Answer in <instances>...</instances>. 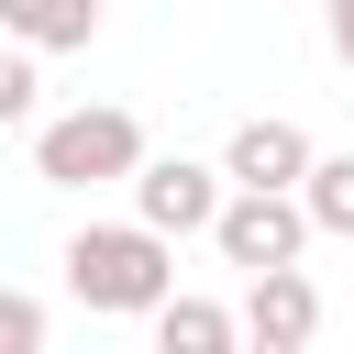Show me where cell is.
<instances>
[{"instance_id":"12","label":"cell","mask_w":354,"mask_h":354,"mask_svg":"<svg viewBox=\"0 0 354 354\" xmlns=\"http://www.w3.org/2000/svg\"><path fill=\"white\" fill-rule=\"evenodd\" d=\"M321 22H332V55L354 66V0H321Z\"/></svg>"},{"instance_id":"4","label":"cell","mask_w":354,"mask_h":354,"mask_svg":"<svg viewBox=\"0 0 354 354\" xmlns=\"http://www.w3.org/2000/svg\"><path fill=\"white\" fill-rule=\"evenodd\" d=\"M221 199H232V177L199 166V155H144V166H133V221H155V232H177V243L210 232Z\"/></svg>"},{"instance_id":"7","label":"cell","mask_w":354,"mask_h":354,"mask_svg":"<svg viewBox=\"0 0 354 354\" xmlns=\"http://www.w3.org/2000/svg\"><path fill=\"white\" fill-rule=\"evenodd\" d=\"M155 354H243V310H221V299L177 288V299L155 310Z\"/></svg>"},{"instance_id":"11","label":"cell","mask_w":354,"mask_h":354,"mask_svg":"<svg viewBox=\"0 0 354 354\" xmlns=\"http://www.w3.org/2000/svg\"><path fill=\"white\" fill-rule=\"evenodd\" d=\"M0 354H44V299L33 288H0Z\"/></svg>"},{"instance_id":"10","label":"cell","mask_w":354,"mask_h":354,"mask_svg":"<svg viewBox=\"0 0 354 354\" xmlns=\"http://www.w3.org/2000/svg\"><path fill=\"white\" fill-rule=\"evenodd\" d=\"M33 100H44V77H33V44H0V133H11V122H33Z\"/></svg>"},{"instance_id":"6","label":"cell","mask_w":354,"mask_h":354,"mask_svg":"<svg viewBox=\"0 0 354 354\" xmlns=\"http://www.w3.org/2000/svg\"><path fill=\"white\" fill-rule=\"evenodd\" d=\"M310 332H321V288H310L299 266L243 277V343H310Z\"/></svg>"},{"instance_id":"3","label":"cell","mask_w":354,"mask_h":354,"mask_svg":"<svg viewBox=\"0 0 354 354\" xmlns=\"http://www.w3.org/2000/svg\"><path fill=\"white\" fill-rule=\"evenodd\" d=\"M210 243H221V266H243V277L299 266V254H310V199H299V188H232L221 221H210Z\"/></svg>"},{"instance_id":"8","label":"cell","mask_w":354,"mask_h":354,"mask_svg":"<svg viewBox=\"0 0 354 354\" xmlns=\"http://www.w3.org/2000/svg\"><path fill=\"white\" fill-rule=\"evenodd\" d=\"M0 33L33 55H77V44H100V0H0Z\"/></svg>"},{"instance_id":"9","label":"cell","mask_w":354,"mask_h":354,"mask_svg":"<svg viewBox=\"0 0 354 354\" xmlns=\"http://www.w3.org/2000/svg\"><path fill=\"white\" fill-rule=\"evenodd\" d=\"M299 199H310V232H343L354 243V155H310Z\"/></svg>"},{"instance_id":"5","label":"cell","mask_w":354,"mask_h":354,"mask_svg":"<svg viewBox=\"0 0 354 354\" xmlns=\"http://www.w3.org/2000/svg\"><path fill=\"white\" fill-rule=\"evenodd\" d=\"M221 177H232V188H299V177H310V133H299L288 111H254V122H232Z\"/></svg>"},{"instance_id":"2","label":"cell","mask_w":354,"mask_h":354,"mask_svg":"<svg viewBox=\"0 0 354 354\" xmlns=\"http://www.w3.org/2000/svg\"><path fill=\"white\" fill-rule=\"evenodd\" d=\"M133 166H144V122H133L122 100H88V111L33 122V177H44V188H111V177H133Z\"/></svg>"},{"instance_id":"1","label":"cell","mask_w":354,"mask_h":354,"mask_svg":"<svg viewBox=\"0 0 354 354\" xmlns=\"http://www.w3.org/2000/svg\"><path fill=\"white\" fill-rule=\"evenodd\" d=\"M55 266H66V299L111 310V321H155L177 299V232H155V221H88V232H66Z\"/></svg>"},{"instance_id":"13","label":"cell","mask_w":354,"mask_h":354,"mask_svg":"<svg viewBox=\"0 0 354 354\" xmlns=\"http://www.w3.org/2000/svg\"><path fill=\"white\" fill-rule=\"evenodd\" d=\"M243 354H310V343H243Z\"/></svg>"}]
</instances>
